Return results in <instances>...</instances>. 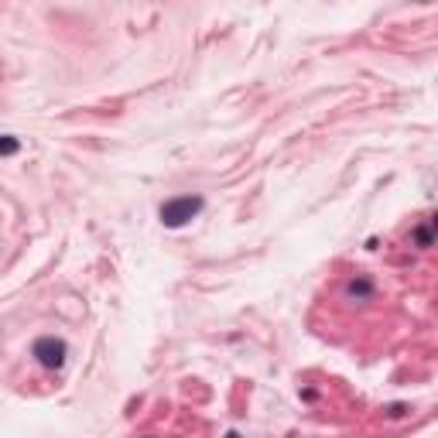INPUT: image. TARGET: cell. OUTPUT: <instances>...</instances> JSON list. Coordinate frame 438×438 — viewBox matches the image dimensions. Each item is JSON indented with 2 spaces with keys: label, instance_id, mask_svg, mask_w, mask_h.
Masks as SVG:
<instances>
[{
  "label": "cell",
  "instance_id": "obj_1",
  "mask_svg": "<svg viewBox=\"0 0 438 438\" xmlns=\"http://www.w3.org/2000/svg\"><path fill=\"white\" fill-rule=\"evenodd\" d=\"M199 212H202V199L199 195H179V199H168L165 206L157 209V216H161V223L168 230H179L185 223H192Z\"/></svg>",
  "mask_w": 438,
  "mask_h": 438
},
{
  "label": "cell",
  "instance_id": "obj_2",
  "mask_svg": "<svg viewBox=\"0 0 438 438\" xmlns=\"http://www.w3.org/2000/svg\"><path fill=\"white\" fill-rule=\"evenodd\" d=\"M65 342L62 339H55V335H41V339H34V346H31V356L41 363V366H49V370H58L62 363H65Z\"/></svg>",
  "mask_w": 438,
  "mask_h": 438
},
{
  "label": "cell",
  "instance_id": "obj_3",
  "mask_svg": "<svg viewBox=\"0 0 438 438\" xmlns=\"http://www.w3.org/2000/svg\"><path fill=\"white\" fill-rule=\"evenodd\" d=\"M18 151H21L18 137H0V155H18Z\"/></svg>",
  "mask_w": 438,
  "mask_h": 438
},
{
  "label": "cell",
  "instance_id": "obj_4",
  "mask_svg": "<svg viewBox=\"0 0 438 438\" xmlns=\"http://www.w3.org/2000/svg\"><path fill=\"white\" fill-rule=\"evenodd\" d=\"M370 291H373V288H370V281H360V284L353 281V284H349V295H370Z\"/></svg>",
  "mask_w": 438,
  "mask_h": 438
},
{
  "label": "cell",
  "instance_id": "obj_5",
  "mask_svg": "<svg viewBox=\"0 0 438 438\" xmlns=\"http://www.w3.org/2000/svg\"><path fill=\"white\" fill-rule=\"evenodd\" d=\"M418 243H421V247L432 243V226H421V230H418Z\"/></svg>",
  "mask_w": 438,
  "mask_h": 438
},
{
  "label": "cell",
  "instance_id": "obj_6",
  "mask_svg": "<svg viewBox=\"0 0 438 438\" xmlns=\"http://www.w3.org/2000/svg\"><path fill=\"white\" fill-rule=\"evenodd\" d=\"M226 438H240V435H236V432H230V435H226Z\"/></svg>",
  "mask_w": 438,
  "mask_h": 438
}]
</instances>
